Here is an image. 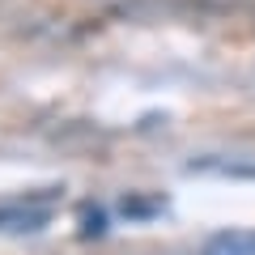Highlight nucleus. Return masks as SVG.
<instances>
[{
	"mask_svg": "<svg viewBox=\"0 0 255 255\" xmlns=\"http://www.w3.org/2000/svg\"><path fill=\"white\" fill-rule=\"evenodd\" d=\"M47 226V209H0V230H38Z\"/></svg>",
	"mask_w": 255,
	"mask_h": 255,
	"instance_id": "1",
	"label": "nucleus"
},
{
	"mask_svg": "<svg viewBox=\"0 0 255 255\" xmlns=\"http://www.w3.org/2000/svg\"><path fill=\"white\" fill-rule=\"evenodd\" d=\"M213 255H255V234H217Z\"/></svg>",
	"mask_w": 255,
	"mask_h": 255,
	"instance_id": "2",
	"label": "nucleus"
},
{
	"mask_svg": "<svg viewBox=\"0 0 255 255\" xmlns=\"http://www.w3.org/2000/svg\"><path fill=\"white\" fill-rule=\"evenodd\" d=\"M191 170H217L230 179H255V162H196Z\"/></svg>",
	"mask_w": 255,
	"mask_h": 255,
	"instance_id": "3",
	"label": "nucleus"
}]
</instances>
